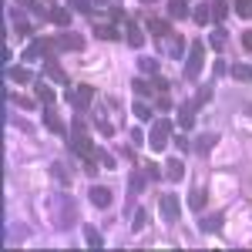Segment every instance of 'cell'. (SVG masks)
I'll list each match as a JSON object with an SVG mask.
<instances>
[{"instance_id": "obj_1", "label": "cell", "mask_w": 252, "mask_h": 252, "mask_svg": "<svg viewBox=\"0 0 252 252\" xmlns=\"http://www.w3.org/2000/svg\"><path fill=\"white\" fill-rule=\"evenodd\" d=\"M172 128H168V121L165 118H158L155 121V128H152V135H148V148L152 152H165L168 145H172V135H168Z\"/></svg>"}, {"instance_id": "obj_45", "label": "cell", "mask_w": 252, "mask_h": 252, "mask_svg": "<svg viewBox=\"0 0 252 252\" xmlns=\"http://www.w3.org/2000/svg\"><path fill=\"white\" fill-rule=\"evenodd\" d=\"M141 3H158V0H141Z\"/></svg>"}, {"instance_id": "obj_24", "label": "cell", "mask_w": 252, "mask_h": 252, "mask_svg": "<svg viewBox=\"0 0 252 252\" xmlns=\"http://www.w3.org/2000/svg\"><path fill=\"white\" fill-rule=\"evenodd\" d=\"M71 3V10H78V14H94V3L91 0H67Z\"/></svg>"}, {"instance_id": "obj_9", "label": "cell", "mask_w": 252, "mask_h": 252, "mask_svg": "<svg viewBox=\"0 0 252 252\" xmlns=\"http://www.w3.org/2000/svg\"><path fill=\"white\" fill-rule=\"evenodd\" d=\"M94 37H101V40H125V31L108 27V24H94Z\"/></svg>"}, {"instance_id": "obj_42", "label": "cell", "mask_w": 252, "mask_h": 252, "mask_svg": "<svg viewBox=\"0 0 252 252\" xmlns=\"http://www.w3.org/2000/svg\"><path fill=\"white\" fill-rule=\"evenodd\" d=\"M242 47H246V51H252V31H246V34H242Z\"/></svg>"}, {"instance_id": "obj_3", "label": "cell", "mask_w": 252, "mask_h": 252, "mask_svg": "<svg viewBox=\"0 0 252 252\" xmlns=\"http://www.w3.org/2000/svg\"><path fill=\"white\" fill-rule=\"evenodd\" d=\"M202 64H205V44H202V40H195L192 47H189V64H185V74H189V78H198V74H202Z\"/></svg>"}, {"instance_id": "obj_22", "label": "cell", "mask_w": 252, "mask_h": 252, "mask_svg": "<svg viewBox=\"0 0 252 252\" xmlns=\"http://www.w3.org/2000/svg\"><path fill=\"white\" fill-rule=\"evenodd\" d=\"M131 88H135L141 97H148V94H155V88H152V81H145V78H135L131 81Z\"/></svg>"}, {"instance_id": "obj_7", "label": "cell", "mask_w": 252, "mask_h": 252, "mask_svg": "<svg viewBox=\"0 0 252 252\" xmlns=\"http://www.w3.org/2000/svg\"><path fill=\"white\" fill-rule=\"evenodd\" d=\"M192 10H195L192 20L198 24V27H205L209 20H215V10H212V3H209V0H205V3H198V7H192Z\"/></svg>"}, {"instance_id": "obj_34", "label": "cell", "mask_w": 252, "mask_h": 252, "mask_svg": "<svg viewBox=\"0 0 252 252\" xmlns=\"http://www.w3.org/2000/svg\"><path fill=\"white\" fill-rule=\"evenodd\" d=\"M131 111H135V118H141V121H148V118H152V111H148V104H141V101H138V104L131 108Z\"/></svg>"}, {"instance_id": "obj_27", "label": "cell", "mask_w": 252, "mask_h": 252, "mask_svg": "<svg viewBox=\"0 0 252 252\" xmlns=\"http://www.w3.org/2000/svg\"><path fill=\"white\" fill-rule=\"evenodd\" d=\"M182 51H185V40H178L172 34V40H168V54H172V58H182Z\"/></svg>"}, {"instance_id": "obj_23", "label": "cell", "mask_w": 252, "mask_h": 252, "mask_svg": "<svg viewBox=\"0 0 252 252\" xmlns=\"http://www.w3.org/2000/svg\"><path fill=\"white\" fill-rule=\"evenodd\" d=\"M51 20H54L58 27H67V24H71V14H67L64 7H54V10H51Z\"/></svg>"}, {"instance_id": "obj_43", "label": "cell", "mask_w": 252, "mask_h": 252, "mask_svg": "<svg viewBox=\"0 0 252 252\" xmlns=\"http://www.w3.org/2000/svg\"><path fill=\"white\" fill-rule=\"evenodd\" d=\"M17 34H24V37H27V34H31V24H24V20H17Z\"/></svg>"}, {"instance_id": "obj_28", "label": "cell", "mask_w": 252, "mask_h": 252, "mask_svg": "<svg viewBox=\"0 0 252 252\" xmlns=\"http://www.w3.org/2000/svg\"><path fill=\"white\" fill-rule=\"evenodd\" d=\"M189 205H192L195 212H198V209H202V205H205V192H202V189H195V192L189 195Z\"/></svg>"}, {"instance_id": "obj_21", "label": "cell", "mask_w": 252, "mask_h": 252, "mask_svg": "<svg viewBox=\"0 0 252 252\" xmlns=\"http://www.w3.org/2000/svg\"><path fill=\"white\" fill-rule=\"evenodd\" d=\"M215 141H219V135H202L198 141H195V148H198L202 155H209V152H212V145H215Z\"/></svg>"}, {"instance_id": "obj_20", "label": "cell", "mask_w": 252, "mask_h": 252, "mask_svg": "<svg viewBox=\"0 0 252 252\" xmlns=\"http://www.w3.org/2000/svg\"><path fill=\"white\" fill-rule=\"evenodd\" d=\"M232 78L249 84V81H252V67H249V64H232Z\"/></svg>"}, {"instance_id": "obj_14", "label": "cell", "mask_w": 252, "mask_h": 252, "mask_svg": "<svg viewBox=\"0 0 252 252\" xmlns=\"http://www.w3.org/2000/svg\"><path fill=\"white\" fill-rule=\"evenodd\" d=\"M148 31L155 34V37H172V27H168V20H148Z\"/></svg>"}, {"instance_id": "obj_30", "label": "cell", "mask_w": 252, "mask_h": 252, "mask_svg": "<svg viewBox=\"0 0 252 252\" xmlns=\"http://www.w3.org/2000/svg\"><path fill=\"white\" fill-rule=\"evenodd\" d=\"M51 172H54V182L67 185V172H64V165H61V161H54V165H51Z\"/></svg>"}, {"instance_id": "obj_6", "label": "cell", "mask_w": 252, "mask_h": 252, "mask_svg": "<svg viewBox=\"0 0 252 252\" xmlns=\"http://www.w3.org/2000/svg\"><path fill=\"white\" fill-rule=\"evenodd\" d=\"M54 51H84V37H78V34H61L54 40Z\"/></svg>"}, {"instance_id": "obj_33", "label": "cell", "mask_w": 252, "mask_h": 252, "mask_svg": "<svg viewBox=\"0 0 252 252\" xmlns=\"http://www.w3.org/2000/svg\"><path fill=\"white\" fill-rule=\"evenodd\" d=\"M219 222H222L219 215H212V219H202V232H215V229H219Z\"/></svg>"}, {"instance_id": "obj_19", "label": "cell", "mask_w": 252, "mask_h": 252, "mask_svg": "<svg viewBox=\"0 0 252 252\" xmlns=\"http://www.w3.org/2000/svg\"><path fill=\"white\" fill-rule=\"evenodd\" d=\"M37 101H40V104H54V91H51V84L37 81Z\"/></svg>"}, {"instance_id": "obj_25", "label": "cell", "mask_w": 252, "mask_h": 252, "mask_svg": "<svg viewBox=\"0 0 252 252\" xmlns=\"http://www.w3.org/2000/svg\"><path fill=\"white\" fill-rule=\"evenodd\" d=\"M138 67H141V74H158V61L155 58H141Z\"/></svg>"}, {"instance_id": "obj_13", "label": "cell", "mask_w": 252, "mask_h": 252, "mask_svg": "<svg viewBox=\"0 0 252 252\" xmlns=\"http://www.w3.org/2000/svg\"><path fill=\"white\" fill-rule=\"evenodd\" d=\"M84 242H88L91 249H101V246H104V235L97 232L94 225H84Z\"/></svg>"}, {"instance_id": "obj_2", "label": "cell", "mask_w": 252, "mask_h": 252, "mask_svg": "<svg viewBox=\"0 0 252 252\" xmlns=\"http://www.w3.org/2000/svg\"><path fill=\"white\" fill-rule=\"evenodd\" d=\"M67 101H71V108L88 111V108L94 104V88H91V84H78V88H71V91H67Z\"/></svg>"}, {"instance_id": "obj_39", "label": "cell", "mask_w": 252, "mask_h": 252, "mask_svg": "<svg viewBox=\"0 0 252 252\" xmlns=\"http://www.w3.org/2000/svg\"><path fill=\"white\" fill-rule=\"evenodd\" d=\"M97 158H101V165H104V168H115V158L108 155V152H101V155H97Z\"/></svg>"}, {"instance_id": "obj_32", "label": "cell", "mask_w": 252, "mask_h": 252, "mask_svg": "<svg viewBox=\"0 0 252 252\" xmlns=\"http://www.w3.org/2000/svg\"><path fill=\"white\" fill-rule=\"evenodd\" d=\"M145 222H148V212H145V209H138V212H135V225H131V229L141 232V229H145Z\"/></svg>"}, {"instance_id": "obj_12", "label": "cell", "mask_w": 252, "mask_h": 252, "mask_svg": "<svg viewBox=\"0 0 252 252\" xmlns=\"http://www.w3.org/2000/svg\"><path fill=\"white\" fill-rule=\"evenodd\" d=\"M189 10H192L189 0H172V3H168V14H172L175 20H185V17H189Z\"/></svg>"}, {"instance_id": "obj_11", "label": "cell", "mask_w": 252, "mask_h": 252, "mask_svg": "<svg viewBox=\"0 0 252 252\" xmlns=\"http://www.w3.org/2000/svg\"><path fill=\"white\" fill-rule=\"evenodd\" d=\"M182 158H168V165H165V178L168 182H182Z\"/></svg>"}, {"instance_id": "obj_44", "label": "cell", "mask_w": 252, "mask_h": 252, "mask_svg": "<svg viewBox=\"0 0 252 252\" xmlns=\"http://www.w3.org/2000/svg\"><path fill=\"white\" fill-rule=\"evenodd\" d=\"M91 3H94V10H97V7H104V0H91Z\"/></svg>"}, {"instance_id": "obj_29", "label": "cell", "mask_w": 252, "mask_h": 252, "mask_svg": "<svg viewBox=\"0 0 252 252\" xmlns=\"http://www.w3.org/2000/svg\"><path fill=\"white\" fill-rule=\"evenodd\" d=\"M235 14L239 17H252V0H235Z\"/></svg>"}, {"instance_id": "obj_4", "label": "cell", "mask_w": 252, "mask_h": 252, "mask_svg": "<svg viewBox=\"0 0 252 252\" xmlns=\"http://www.w3.org/2000/svg\"><path fill=\"white\" fill-rule=\"evenodd\" d=\"M158 212H161L165 222H175L178 212H182V205H178V198H175V195H161V198H158Z\"/></svg>"}, {"instance_id": "obj_16", "label": "cell", "mask_w": 252, "mask_h": 252, "mask_svg": "<svg viewBox=\"0 0 252 252\" xmlns=\"http://www.w3.org/2000/svg\"><path fill=\"white\" fill-rule=\"evenodd\" d=\"M44 71L51 74V81H58V84H67V74L58 67V61H44Z\"/></svg>"}, {"instance_id": "obj_8", "label": "cell", "mask_w": 252, "mask_h": 252, "mask_svg": "<svg viewBox=\"0 0 252 252\" xmlns=\"http://www.w3.org/2000/svg\"><path fill=\"white\" fill-rule=\"evenodd\" d=\"M88 198H91V202H94L97 209H108V205H111V189H104V185H94V189H91V195H88Z\"/></svg>"}, {"instance_id": "obj_5", "label": "cell", "mask_w": 252, "mask_h": 252, "mask_svg": "<svg viewBox=\"0 0 252 252\" xmlns=\"http://www.w3.org/2000/svg\"><path fill=\"white\" fill-rule=\"evenodd\" d=\"M51 47H54V40H47V37H34V44H31V47L24 51V61H37L40 54H47Z\"/></svg>"}, {"instance_id": "obj_26", "label": "cell", "mask_w": 252, "mask_h": 252, "mask_svg": "<svg viewBox=\"0 0 252 252\" xmlns=\"http://www.w3.org/2000/svg\"><path fill=\"white\" fill-rule=\"evenodd\" d=\"M225 37H229V34H225V31L219 27V31H212V37H209V44H212L215 51H222V47H225Z\"/></svg>"}, {"instance_id": "obj_37", "label": "cell", "mask_w": 252, "mask_h": 252, "mask_svg": "<svg viewBox=\"0 0 252 252\" xmlns=\"http://www.w3.org/2000/svg\"><path fill=\"white\" fill-rule=\"evenodd\" d=\"M94 128H97V131H101V135H115V128H111L108 121H101V118H97V121H94Z\"/></svg>"}, {"instance_id": "obj_17", "label": "cell", "mask_w": 252, "mask_h": 252, "mask_svg": "<svg viewBox=\"0 0 252 252\" xmlns=\"http://www.w3.org/2000/svg\"><path fill=\"white\" fill-rule=\"evenodd\" d=\"M7 78L17 81V84H27V81H34V74H31L27 67H7Z\"/></svg>"}, {"instance_id": "obj_40", "label": "cell", "mask_w": 252, "mask_h": 252, "mask_svg": "<svg viewBox=\"0 0 252 252\" xmlns=\"http://www.w3.org/2000/svg\"><path fill=\"white\" fill-rule=\"evenodd\" d=\"M152 88H155V91H168V84H165V81L158 78V74H155V81H152Z\"/></svg>"}, {"instance_id": "obj_41", "label": "cell", "mask_w": 252, "mask_h": 252, "mask_svg": "<svg viewBox=\"0 0 252 252\" xmlns=\"http://www.w3.org/2000/svg\"><path fill=\"white\" fill-rule=\"evenodd\" d=\"M111 20H115V24H121V20H125V14H121V7H111Z\"/></svg>"}, {"instance_id": "obj_15", "label": "cell", "mask_w": 252, "mask_h": 252, "mask_svg": "<svg viewBox=\"0 0 252 252\" xmlns=\"http://www.w3.org/2000/svg\"><path fill=\"white\" fill-rule=\"evenodd\" d=\"M44 125H47V128H51L54 135H67V128H64V121H61V118L54 115V111H47V115H44Z\"/></svg>"}, {"instance_id": "obj_10", "label": "cell", "mask_w": 252, "mask_h": 252, "mask_svg": "<svg viewBox=\"0 0 252 252\" xmlns=\"http://www.w3.org/2000/svg\"><path fill=\"white\" fill-rule=\"evenodd\" d=\"M125 40H128L131 47H145V34H141V27H138V24H128V27H125Z\"/></svg>"}, {"instance_id": "obj_38", "label": "cell", "mask_w": 252, "mask_h": 252, "mask_svg": "<svg viewBox=\"0 0 252 252\" xmlns=\"http://www.w3.org/2000/svg\"><path fill=\"white\" fill-rule=\"evenodd\" d=\"M172 145L178 148V152H182V155L189 152V138H182V135H178V138H172Z\"/></svg>"}, {"instance_id": "obj_36", "label": "cell", "mask_w": 252, "mask_h": 252, "mask_svg": "<svg viewBox=\"0 0 252 252\" xmlns=\"http://www.w3.org/2000/svg\"><path fill=\"white\" fill-rule=\"evenodd\" d=\"M205 101H209V88H205V91H198V94H195L192 108H195V111H198V108H202V104H205Z\"/></svg>"}, {"instance_id": "obj_31", "label": "cell", "mask_w": 252, "mask_h": 252, "mask_svg": "<svg viewBox=\"0 0 252 252\" xmlns=\"http://www.w3.org/2000/svg\"><path fill=\"white\" fill-rule=\"evenodd\" d=\"M212 10H215V20H225V14H229L225 0H212Z\"/></svg>"}, {"instance_id": "obj_18", "label": "cell", "mask_w": 252, "mask_h": 252, "mask_svg": "<svg viewBox=\"0 0 252 252\" xmlns=\"http://www.w3.org/2000/svg\"><path fill=\"white\" fill-rule=\"evenodd\" d=\"M178 125H182L185 131H189V128L195 125V108H192V104H185V108L178 111Z\"/></svg>"}, {"instance_id": "obj_35", "label": "cell", "mask_w": 252, "mask_h": 252, "mask_svg": "<svg viewBox=\"0 0 252 252\" xmlns=\"http://www.w3.org/2000/svg\"><path fill=\"white\" fill-rule=\"evenodd\" d=\"M141 189H145V175L135 172V175H131V192H141Z\"/></svg>"}]
</instances>
